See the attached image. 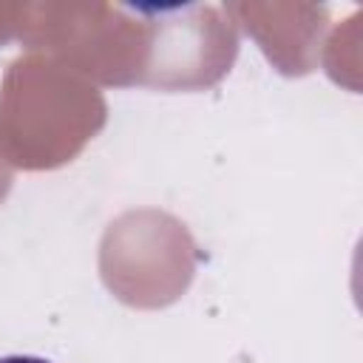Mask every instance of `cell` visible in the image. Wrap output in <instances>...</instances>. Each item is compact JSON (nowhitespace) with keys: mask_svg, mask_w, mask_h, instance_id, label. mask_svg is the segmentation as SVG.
Returning <instances> with one entry per match:
<instances>
[{"mask_svg":"<svg viewBox=\"0 0 363 363\" xmlns=\"http://www.w3.org/2000/svg\"><path fill=\"white\" fill-rule=\"evenodd\" d=\"M0 363H51V360L37 357V354H6L0 357Z\"/></svg>","mask_w":363,"mask_h":363,"instance_id":"6da1fadb","label":"cell"}]
</instances>
